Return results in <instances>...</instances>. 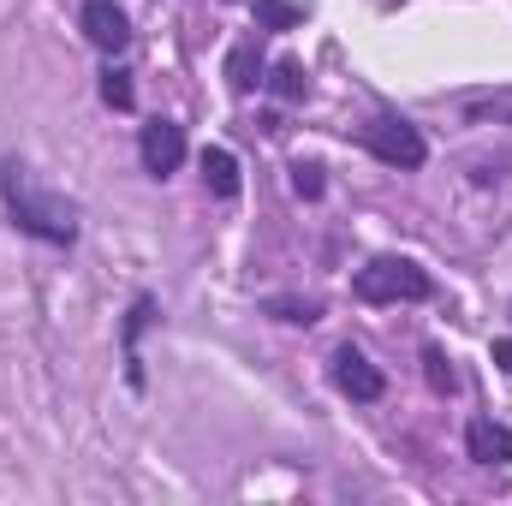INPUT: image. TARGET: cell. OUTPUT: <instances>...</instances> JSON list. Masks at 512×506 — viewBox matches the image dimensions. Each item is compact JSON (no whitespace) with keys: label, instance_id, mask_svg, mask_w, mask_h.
Segmentation results:
<instances>
[{"label":"cell","instance_id":"obj_4","mask_svg":"<svg viewBox=\"0 0 512 506\" xmlns=\"http://www.w3.org/2000/svg\"><path fill=\"white\" fill-rule=\"evenodd\" d=\"M185 155H191V143H185V126H179V120L155 114V120L137 126V161H143L149 179H173V173L185 167Z\"/></svg>","mask_w":512,"mask_h":506},{"label":"cell","instance_id":"obj_18","mask_svg":"<svg viewBox=\"0 0 512 506\" xmlns=\"http://www.w3.org/2000/svg\"><path fill=\"white\" fill-rule=\"evenodd\" d=\"M489 358H495V370L512 381V340H495V346H489Z\"/></svg>","mask_w":512,"mask_h":506},{"label":"cell","instance_id":"obj_9","mask_svg":"<svg viewBox=\"0 0 512 506\" xmlns=\"http://www.w3.org/2000/svg\"><path fill=\"white\" fill-rule=\"evenodd\" d=\"M203 185H209L221 203H233V197L245 191V179H239V155H233V149H203Z\"/></svg>","mask_w":512,"mask_h":506},{"label":"cell","instance_id":"obj_15","mask_svg":"<svg viewBox=\"0 0 512 506\" xmlns=\"http://www.w3.org/2000/svg\"><path fill=\"white\" fill-rule=\"evenodd\" d=\"M268 316H280V322H298V328H310V322L322 316V304H316V298H268Z\"/></svg>","mask_w":512,"mask_h":506},{"label":"cell","instance_id":"obj_6","mask_svg":"<svg viewBox=\"0 0 512 506\" xmlns=\"http://www.w3.org/2000/svg\"><path fill=\"white\" fill-rule=\"evenodd\" d=\"M78 24H84L90 48H102L108 60H114V54H126V48H131V18H126V6H114V0H84Z\"/></svg>","mask_w":512,"mask_h":506},{"label":"cell","instance_id":"obj_14","mask_svg":"<svg viewBox=\"0 0 512 506\" xmlns=\"http://www.w3.org/2000/svg\"><path fill=\"white\" fill-rule=\"evenodd\" d=\"M423 370H429V387L435 393H459V376H453V358L441 346H423Z\"/></svg>","mask_w":512,"mask_h":506},{"label":"cell","instance_id":"obj_16","mask_svg":"<svg viewBox=\"0 0 512 506\" xmlns=\"http://www.w3.org/2000/svg\"><path fill=\"white\" fill-rule=\"evenodd\" d=\"M251 6L262 12V30H292L304 18V6H286V0H251Z\"/></svg>","mask_w":512,"mask_h":506},{"label":"cell","instance_id":"obj_5","mask_svg":"<svg viewBox=\"0 0 512 506\" xmlns=\"http://www.w3.org/2000/svg\"><path fill=\"white\" fill-rule=\"evenodd\" d=\"M328 376H334V387L352 399V405H376L387 393V376L358 352V346H334V358H328Z\"/></svg>","mask_w":512,"mask_h":506},{"label":"cell","instance_id":"obj_7","mask_svg":"<svg viewBox=\"0 0 512 506\" xmlns=\"http://www.w3.org/2000/svg\"><path fill=\"white\" fill-rule=\"evenodd\" d=\"M161 322V304H155V292H137L131 298V310H126V322H120V358H126V381L143 393V334Z\"/></svg>","mask_w":512,"mask_h":506},{"label":"cell","instance_id":"obj_2","mask_svg":"<svg viewBox=\"0 0 512 506\" xmlns=\"http://www.w3.org/2000/svg\"><path fill=\"white\" fill-rule=\"evenodd\" d=\"M352 298H364V304H429L435 298V274L423 268V262H411V256H370L358 274H352Z\"/></svg>","mask_w":512,"mask_h":506},{"label":"cell","instance_id":"obj_17","mask_svg":"<svg viewBox=\"0 0 512 506\" xmlns=\"http://www.w3.org/2000/svg\"><path fill=\"white\" fill-rule=\"evenodd\" d=\"M292 191L316 203V197L328 191V179H322V167H316V161H292Z\"/></svg>","mask_w":512,"mask_h":506},{"label":"cell","instance_id":"obj_11","mask_svg":"<svg viewBox=\"0 0 512 506\" xmlns=\"http://www.w3.org/2000/svg\"><path fill=\"white\" fill-rule=\"evenodd\" d=\"M227 72H233V90H239V96H245V90H262V54H256L251 42H245V48H233Z\"/></svg>","mask_w":512,"mask_h":506},{"label":"cell","instance_id":"obj_13","mask_svg":"<svg viewBox=\"0 0 512 506\" xmlns=\"http://www.w3.org/2000/svg\"><path fill=\"white\" fill-rule=\"evenodd\" d=\"M102 102H108V108H120V114H131V108H137V90H131V72H126V66H108V72H102Z\"/></svg>","mask_w":512,"mask_h":506},{"label":"cell","instance_id":"obj_3","mask_svg":"<svg viewBox=\"0 0 512 506\" xmlns=\"http://www.w3.org/2000/svg\"><path fill=\"white\" fill-rule=\"evenodd\" d=\"M358 149H370L382 167H399V173H417L423 161H429V137L411 126V120H399V114H376V120H364V126L346 131Z\"/></svg>","mask_w":512,"mask_h":506},{"label":"cell","instance_id":"obj_10","mask_svg":"<svg viewBox=\"0 0 512 506\" xmlns=\"http://www.w3.org/2000/svg\"><path fill=\"white\" fill-rule=\"evenodd\" d=\"M459 114L471 126H512V90H483V96H459Z\"/></svg>","mask_w":512,"mask_h":506},{"label":"cell","instance_id":"obj_1","mask_svg":"<svg viewBox=\"0 0 512 506\" xmlns=\"http://www.w3.org/2000/svg\"><path fill=\"white\" fill-rule=\"evenodd\" d=\"M0 203H6V221L36 239V245H54V251H72L78 245V203L54 185H42L24 161H0Z\"/></svg>","mask_w":512,"mask_h":506},{"label":"cell","instance_id":"obj_8","mask_svg":"<svg viewBox=\"0 0 512 506\" xmlns=\"http://www.w3.org/2000/svg\"><path fill=\"white\" fill-rule=\"evenodd\" d=\"M465 459L471 465H512V429L495 417H471L465 423Z\"/></svg>","mask_w":512,"mask_h":506},{"label":"cell","instance_id":"obj_12","mask_svg":"<svg viewBox=\"0 0 512 506\" xmlns=\"http://www.w3.org/2000/svg\"><path fill=\"white\" fill-rule=\"evenodd\" d=\"M268 90H274V96H286V102H304L310 78H304V66H298V60H280V66L268 72Z\"/></svg>","mask_w":512,"mask_h":506}]
</instances>
